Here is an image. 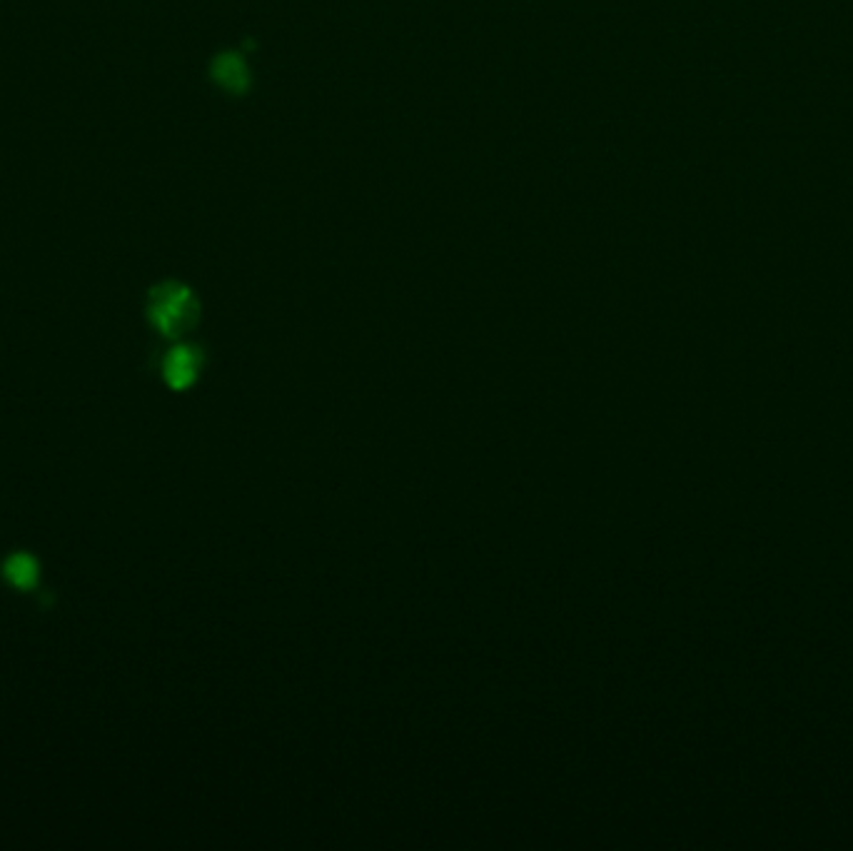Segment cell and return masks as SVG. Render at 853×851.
<instances>
[{"label":"cell","instance_id":"3","mask_svg":"<svg viewBox=\"0 0 853 851\" xmlns=\"http://www.w3.org/2000/svg\"><path fill=\"white\" fill-rule=\"evenodd\" d=\"M210 75H213V80L222 90H227V93L232 95L247 93V88H250L252 83L250 68H247L245 58L237 53L217 55L213 65H210Z\"/></svg>","mask_w":853,"mask_h":851},{"label":"cell","instance_id":"1","mask_svg":"<svg viewBox=\"0 0 853 851\" xmlns=\"http://www.w3.org/2000/svg\"><path fill=\"white\" fill-rule=\"evenodd\" d=\"M200 302L188 285L163 283L148 295V320L163 337H180L195 327Z\"/></svg>","mask_w":853,"mask_h":851},{"label":"cell","instance_id":"2","mask_svg":"<svg viewBox=\"0 0 853 851\" xmlns=\"http://www.w3.org/2000/svg\"><path fill=\"white\" fill-rule=\"evenodd\" d=\"M203 367V350L195 345H188V342H178V345H173L160 357V375H163L165 385L175 392L190 390V387L198 382Z\"/></svg>","mask_w":853,"mask_h":851},{"label":"cell","instance_id":"4","mask_svg":"<svg viewBox=\"0 0 853 851\" xmlns=\"http://www.w3.org/2000/svg\"><path fill=\"white\" fill-rule=\"evenodd\" d=\"M0 577L18 592H33L40 584V562L30 552H13L0 562Z\"/></svg>","mask_w":853,"mask_h":851}]
</instances>
